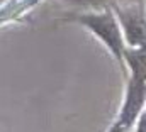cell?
<instances>
[{"label": "cell", "instance_id": "obj_1", "mask_svg": "<svg viewBox=\"0 0 146 132\" xmlns=\"http://www.w3.org/2000/svg\"><path fill=\"white\" fill-rule=\"evenodd\" d=\"M88 24V27L95 29L97 32L100 34L110 46L114 51H119L121 49V41H119V32H117V27L112 20L110 15H100V17H87V19H82Z\"/></svg>", "mask_w": 146, "mask_h": 132}]
</instances>
